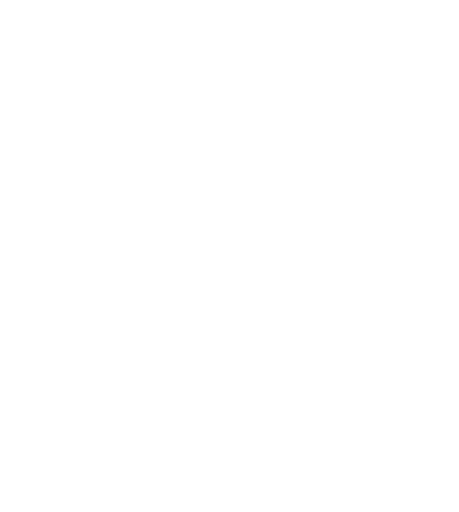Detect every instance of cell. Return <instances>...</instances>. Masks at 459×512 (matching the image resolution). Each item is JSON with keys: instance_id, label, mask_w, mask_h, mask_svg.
I'll return each mask as SVG.
<instances>
[]
</instances>
